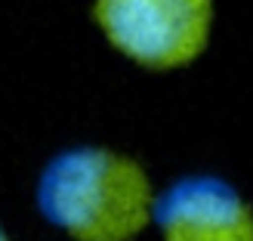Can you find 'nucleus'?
I'll return each instance as SVG.
<instances>
[{
	"label": "nucleus",
	"mask_w": 253,
	"mask_h": 241,
	"mask_svg": "<svg viewBox=\"0 0 253 241\" xmlns=\"http://www.w3.org/2000/svg\"><path fill=\"white\" fill-rule=\"evenodd\" d=\"M34 201L71 241H136L155 223L158 192L142 161L108 145H71L46 161Z\"/></svg>",
	"instance_id": "1"
},
{
	"label": "nucleus",
	"mask_w": 253,
	"mask_h": 241,
	"mask_svg": "<svg viewBox=\"0 0 253 241\" xmlns=\"http://www.w3.org/2000/svg\"><path fill=\"white\" fill-rule=\"evenodd\" d=\"M161 241H253V204L213 173H188L155 201Z\"/></svg>",
	"instance_id": "3"
},
{
	"label": "nucleus",
	"mask_w": 253,
	"mask_h": 241,
	"mask_svg": "<svg viewBox=\"0 0 253 241\" xmlns=\"http://www.w3.org/2000/svg\"><path fill=\"white\" fill-rule=\"evenodd\" d=\"M0 241H12V238H9V232L3 229V226H0Z\"/></svg>",
	"instance_id": "4"
},
{
	"label": "nucleus",
	"mask_w": 253,
	"mask_h": 241,
	"mask_svg": "<svg viewBox=\"0 0 253 241\" xmlns=\"http://www.w3.org/2000/svg\"><path fill=\"white\" fill-rule=\"evenodd\" d=\"M93 25L105 44L145 71H179L207 53L213 0H93Z\"/></svg>",
	"instance_id": "2"
}]
</instances>
